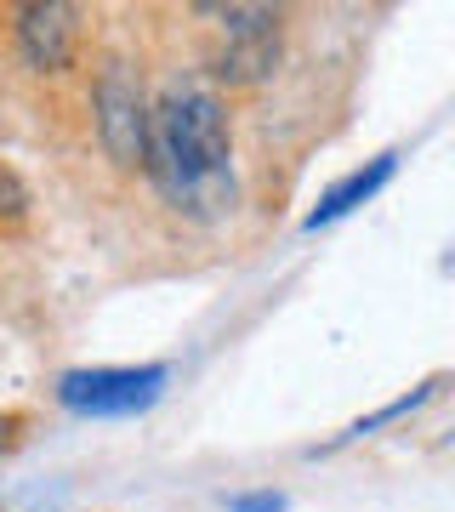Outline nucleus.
I'll return each mask as SVG.
<instances>
[{"mask_svg": "<svg viewBox=\"0 0 455 512\" xmlns=\"http://www.w3.org/2000/svg\"><path fill=\"white\" fill-rule=\"evenodd\" d=\"M393 171H399V154H376L370 165L347 171L342 183H330L325 194H319V205L308 211V228H325V222H342L347 211H359V205L370 200V194H382Z\"/></svg>", "mask_w": 455, "mask_h": 512, "instance_id": "obj_6", "label": "nucleus"}, {"mask_svg": "<svg viewBox=\"0 0 455 512\" xmlns=\"http://www.w3.org/2000/svg\"><path fill=\"white\" fill-rule=\"evenodd\" d=\"M0 444H6V421H0Z\"/></svg>", "mask_w": 455, "mask_h": 512, "instance_id": "obj_9", "label": "nucleus"}, {"mask_svg": "<svg viewBox=\"0 0 455 512\" xmlns=\"http://www.w3.org/2000/svg\"><path fill=\"white\" fill-rule=\"evenodd\" d=\"M23 205H29V194H23V183L12 177V171H0V217H18Z\"/></svg>", "mask_w": 455, "mask_h": 512, "instance_id": "obj_8", "label": "nucleus"}, {"mask_svg": "<svg viewBox=\"0 0 455 512\" xmlns=\"http://www.w3.org/2000/svg\"><path fill=\"white\" fill-rule=\"evenodd\" d=\"M165 393V365H97L57 376V404L74 416H137Z\"/></svg>", "mask_w": 455, "mask_h": 512, "instance_id": "obj_2", "label": "nucleus"}, {"mask_svg": "<svg viewBox=\"0 0 455 512\" xmlns=\"http://www.w3.org/2000/svg\"><path fill=\"white\" fill-rule=\"evenodd\" d=\"M18 40L35 69H63L74 52V6H23Z\"/></svg>", "mask_w": 455, "mask_h": 512, "instance_id": "obj_5", "label": "nucleus"}, {"mask_svg": "<svg viewBox=\"0 0 455 512\" xmlns=\"http://www.w3.org/2000/svg\"><path fill=\"white\" fill-rule=\"evenodd\" d=\"M228 512H285V495L279 490H251V495H234Z\"/></svg>", "mask_w": 455, "mask_h": 512, "instance_id": "obj_7", "label": "nucleus"}, {"mask_svg": "<svg viewBox=\"0 0 455 512\" xmlns=\"http://www.w3.org/2000/svg\"><path fill=\"white\" fill-rule=\"evenodd\" d=\"M97 131H103V148H109L120 165H143V131H148V103L143 86L126 63H109L103 80H97Z\"/></svg>", "mask_w": 455, "mask_h": 512, "instance_id": "obj_4", "label": "nucleus"}, {"mask_svg": "<svg viewBox=\"0 0 455 512\" xmlns=\"http://www.w3.org/2000/svg\"><path fill=\"white\" fill-rule=\"evenodd\" d=\"M217 74L222 80H262L279 57V12L268 6H217Z\"/></svg>", "mask_w": 455, "mask_h": 512, "instance_id": "obj_3", "label": "nucleus"}, {"mask_svg": "<svg viewBox=\"0 0 455 512\" xmlns=\"http://www.w3.org/2000/svg\"><path fill=\"white\" fill-rule=\"evenodd\" d=\"M143 171L182 217H222L234 205V154L217 97L200 86H171L154 97L143 131Z\"/></svg>", "mask_w": 455, "mask_h": 512, "instance_id": "obj_1", "label": "nucleus"}]
</instances>
